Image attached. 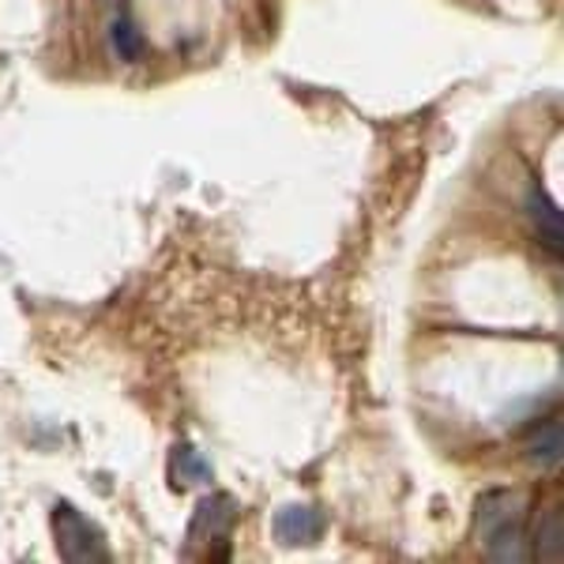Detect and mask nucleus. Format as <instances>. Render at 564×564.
Masks as SVG:
<instances>
[{
  "instance_id": "8",
  "label": "nucleus",
  "mask_w": 564,
  "mask_h": 564,
  "mask_svg": "<svg viewBox=\"0 0 564 564\" xmlns=\"http://www.w3.org/2000/svg\"><path fill=\"white\" fill-rule=\"evenodd\" d=\"M143 34H140V26H135L129 15H117L113 23H109V50L117 53L121 61H140L143 57Z\"/></svg>"
},
{
  "instance_id": "1",
  "label": "nucleus",
  "mask_w": 564,
  "mask_h": 564,
  "mask_svg": "<svg viewBox=\"0 0 564 564\" xmlns=\"http://www.w3.org/2000/svg\"><path fill=\"white\" fill-rule=\"evenodd\" d=\"M478 539L486 542V553L494 561H527V539H523V497L494 489L478 500Z\"/></svg>"
},
{
  "instance_id": "7",
  "label": "nucleus",
  "mask_w": 564,
  "mask_h": 564,
  "mask_svg": "<svg viewBox=\"0 0 564 564\" xmlns=\"http://www.w3.org/2000/svg\"><path fill=\"white\" fill-rule=\"evenodd\" d=\"M564 531H561V508H550V512L539 520V534H534V557L557 564L564 557Z\"/></svg>"
},
{
  "instance_id": "4",
  "label": "nucleus",
  "mask_w": 564,
  "mask_h": 564,
  "mask_svg": "<svg viewBox=\"0 0 564 564\" xmlns=\"http://www.w3.org/2000/svg\"><path fill=\"white\" fill-rule=\"evenodd\" d=\"M234 520H238V505H234V497H226V494H215V497H207V500H199V508H196V520L193 527H188V539H223L226 531L234 527Z\"/></svg>"
},
{
  "instance_id": "6",
  "label": "nucleus",
  "mask_w": 564,
  "mask_h": 564,
  "mask_svg": "<svg viewBox=\"0 0 564 564\" xmlns=\"http://www.w3.org/2000/svg\"><path fill=\"white\" fill-rule=\"evenodd\" d=\"M527 207H531V218H534V226H539V238L550 245L553 252H561V238H564V230H561V212L557 207L545 199L539 188H531V196H527Z\"/></svg>"
},
{
  "instance_id": "2",
  "label": "nucleus",
  "mask_w": 564,
  "mask_h": 564,
  "mask_svg": "<svg viewBox=\"0 0 564 564\" xmlns=\"http://www.w3.org/2000/svg\"><path fill=\"white\" fill-rule=\"evenodd\" d=\"M53 531H57V545L65 561H106V542L98 534V527L87 520L84 512H76L72 505H61L53 512Z\"/></svg>"
},
{
  "instance_id": "9",
  "label": "nucleus",
  "mask_w": 564,
  "mask_h": 564,
  "mask_svg": "<svg viewBox=\"0 0 564 564\" xmlns=\"http://www.w3.org/2000/svg\"><path fill=\"white\" fill-rule=\"evenodd\" d=\"M174 478H181V486H188V481H204L212 478V463H207L193 444H177L174 452Z\"/></svg>"
},
{
  "instance_id": "5",
  "label": "nucleus",
  "mask_w": 564,
  "mask_h": 564,
  "mask_svg": "<svg viewBox=\"0 0 564 564\" xmlns=\"http://www.w3.org/2000/svg\"><path fill=\"white\" fill-rule=\"evenodd\" d=\"M561 448H564V433H561V417H550L539 433L527 441V459L539 470H550L561 463Z\"/></svg>"
},
{
  "instance_id": "3",
  "label": "nucleus",
  "mask_w": 564,
  "mask_h": 564,
  "mask_svg": "<svg viewBox=\"0 0 564 564\" xmlns=\"http://www.w3.org/2000/svg\"><path fill=\"white\" fill-rule=\"evenodd\" d=\"M324 512L316 505H286L275 512V520H271V531H275V539L282 545H308L316 542L324 534Z\"/></svg>"
}]
</instances>
